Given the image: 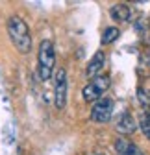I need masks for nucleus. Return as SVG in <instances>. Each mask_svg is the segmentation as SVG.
I'll return each mask as SVG.
<instances>
[{
    "instance_id": "1a4fd4ad",
    "label": "nucleus",
    "mask_w": 150,
    "mask_h": 155,
    "mask_svg": "<svg viewBox=\"0 0 150 155\" xmlns=\"http://www.w3.org/2000/svg\"><path fill=\"white\" fill-rule=\"evenodd\" d=\"M102 91L100 89H97L95 85H93L91 81L84 87V91H82V96H84V102H87V104H95V102H98L100 98H102Z\"/></svg>"
},
{
    "instance_id": "ddd939ff",
    "label": "nucleus",
    "mask_w": 150,
    "mask_h": 155,
    "mask_svg": "<svg viewBox=\"0 0 150 155\" xmlns=\"http://www.w3.org/2000/svg\"><path fill=\"white\" fill-rule=\"evenodd\" d=\"M137 98H139V104H141L145 109H148V107H150V100H148V94H146V91H143V89H137Z\"/></svg>"
},
{
    "instance_id": "9d476101",
    "label": "nucleus",
    "mask_w": 150,
    "mask_h": 155,
    "mask_svg": "<svg viewBox=\"0 0 150 155\" xmlns=\"http://www.w3.org/2000/svg\"><path fill=\"white\" fill-rule=\"evenodd\" d=\"M119 35H121V30L117 26L106 28L104 33H102V45H111L113 41H117V39H119Z\"/></svg>"
},
{
    "instance_id": "7ed1b4c3",
    "label": "nucleus",
    "mask_w": 150,
    "mask_h": 155,
    "mask_svg": "<svg viewBox=\"0 0 150 155\" xmlns=\"http://www.w3.org/2000/svg\"><path fill=\"white\" fill-rule=\"evenodd\" d=\"M67 94H69V80H67V70L61 67L56 70L54 76V105L58 109H65L67 105Z\"/></svg>"
},
{
    "instance_id": "39448f33",
    "label": "nucleus",
    "mask_w": 150,
    "mask_h": 155,
    "mask_svg": "<svg viewBox=\"0 0 150 155\" xmlns=\"http://www.w3.org/2000/svg\"><path fill=\"white\" fill-rule=\"evenodd\" d=\"M106 65V54L102 50H98L95 55L91 57V61L87 63V68H85V76L89 78V80H93V78L100 76V70L104 68Z\"/></svg>"
},
{
    "instance_id": "0eeeda50",
    "label": "nucleus",
    "mask_w": 150,
    "mask_h": 155,
    "mask_svg": "<svg viewBox=\"0 0 150 155\" xmlns=\"http://www.w3.org/2000/svg\"><path fill=\"white\" fill-rule=\"evenodd\" d=\"M113 146H115V151L119 155H145L134 142H130L126 137H119Z\"/></svg>"
},
{
    "instance_id": "f8f14e48",
    "label": "nucleus",
    "mask_w": 150,
    "mask_h": 155,
    "mask_svg": "<svg viewBox=\"0 0 150 155\" xmlns=\"http://www.w3.org/2000/svg\"><path fill=\"white\" fill-rule=\"evenodd\" d=\"M139 129L143 131V135L150 140V114L146 113V114H143L141 116V122H139Z\"/></svg>"
},
{
    "instance_id": "9b49d317",
    "label": "nucleus",
    "mask_w": 150,
    "mask_h": 155,
    "mask_svg": "<svg viewBox=\"0 0 150 155\" xmlns=\"http://www.w3.org/2000/svg\"><path fill=\"white\" fill-rule=\"evenodd\" d=\"M91 83L95 85L97 89H100L102 92H106V91L109 89V85H111V78H109L107 74H100V76H97V78H93Z\"/></svg>"
},
{
    "instance_id": "423d86ee",
    "label": "nucleus",
    "mask_w": 150,
    "mask_h": 155,
    "mask_svg": "<svg viewBox=\"0 0 150 155\" xmlns=\"http://www.w3.org/2000/svg\"><path fill=\"white\" fill-rule=\"evenodd\" d=\"M115 129H117V133L126 135V137H128V135H132V133L137 131V124H135L134 116L130 114V113H122V114L119 116L117 124H115Z\"/></svg>"
},
{
    "instance_id": "f257e3e1",
    "label": "nucleus",
    "mask_w": 150,
    "mask_h": 155,
    "mask_svg": "<svg viewBox=\"0 0 150 155\" xmlns=\"http://www.w3.org/2000/svg\"><path fill=\"white\" fill-rule=\"evenodd\" d=\"M6 26H8V35H9V41L13 43V46L21 54H28L32 50V33H30L26 21L19 15H13L8 18Z\"/></svg>"
},
{
    "instance_id": "f03ea898",
    "label": "nucleus",
    "mask_w": 150,
    "mask_h": 155,
    "mask_svg": "<svg viewBox=\"0 0 150 155\" xmlns=\"http://www.w3.org/2000/svg\"><path fill=\"white\" fill-rule=\"evenodd\" d=\"M56 67V48L50 39H45L39 45V55H37V76L41 81H48Z\"/></svg>"
},
{
    "instance_id": "6e6552de",
    "label": "nucleus",
    "mask_w": 150,
    "mask_h": 155,
    "mask_svg": "<svg viewBox=\"0 0 150 155\" xmlns=\"http://www.w3.org/2000/svg\"><path fill=\"white\" fill-rule=\"evenodd\" d=\"M109 15L117 22H130V21H132V9H130L126 4H115V6H111Z\"/></svg>"
},
{
    "instance_id": "20e7f679",
    "label": "nucleus",
    "mask_w": 150,
    "mask_h": 155,
    "mask_svg": "<svg viewBox=\"0 0 150 155\" xmlns=\"http://www.w3.org/2000/svg\"><path fill=\"white\" fill-rule=\"evenodd\" d=\"M113 109H115L113 98L102 96V98L98 102H95L91 107V120L97 122V124H106V122L111 120V116H113Z\"/></svg>"
}]
</instances>
